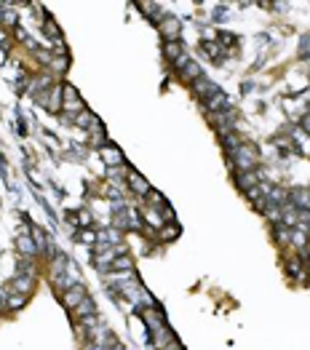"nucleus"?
I'll return each mask as SVG.
<instances>
[{"label": "nucleus", "instance_id": "4468645a", "mask_svg": "<svg viewBox=\"0 0 310 350\" xmlns=\"http://www.w3.org/2000/svg\"><path fill=\"white\" fill-rule=\"evenodd\" d=\"M112 268H115V270H128L131 268V259L128 257H118V259H112Z\"/></svg>", "mask_w": 310, "mask_h": 350}, {"label": "nucleus", "instance_id": "39448f33", "mask_svg": "<svg viewBox=\"0 0 310 350\" xmlns=\"http://www.w3.org/2000/svg\"><path fill=\"white\" fill-rule=\"evenodd\" d=\"M94 316V299H83L80 305H75L72 308V318H91Z\"/></svg>", "mask_w": 310, "mask_h": 350}, {"label": "nucleus", "instance_id": "7ed1b4c3", "mask_svg": "<svg viewBox=\"0 0 310 350\" xmlns=\"http://www.w3.org/2000/svg\"><path fill=\"white\" fill-rule=\"evenodd\" d=\"M161 32L166 37V43L176 40V37H180V22H176V19H163V22H161Z\"/></svg>", "mask_w": 310, "mask_h": 350}, {"label": "nucleus", "instance_id": "6e6552de", "mask_svg": "<svg viewBox=\"0 0 310 350\" xmlns=\"http://www.w3.org/2000/svg\"><path fill=\"white\" fill-rule=\"evenodd\" d=\"M64 107H67V110H70V107H72V110H83V102L78 99L75 89H70V86L64 89Z\"/></svg>", "mask_w": 310, "mask_h": 350}, {"label": "nucleus", "instance_id": "9d476101", "mask_svg": "<svg viewBox=\"0 0 310 350\" xmlns=\"http://www.w3.org/2000/svg\"><path fill=\"white\" fill-rule=\"evenodd\" d=\"M292 198H294L297 209H310V190H297Z\"/></svg>", "mask_w": 310, "mask_h": 350}, {"label": "nucleus", "instance_id": "ddd939ff", "mask_svg": "<svg viewBox=\"0 0 310 350\" xmlns=\"http://www.w3.org/2000/svg\"><path fill=\"white\" fill-rule=\"evenodd\" d=\"M24 302H27V294H16V297H8L6 299V308H19V305H24Z\"/></svg>", "mask_w": 310, "mask_h": 350}, {"label": "nucleus", "instance_id": "423d86ee", "mask_svg": "<svg viewBox=\"0 0 310 350\" xmlns=\"http://www.w3.org/2000/svg\"><path fill=\"white\" fill-rule=\"evenodd\" d=\"M102 158H105L110 166H120V163H123V155H120L118 147H102Z\"/></svg>", "mask_w": 310, "mask_h": 350}, {"label": "nucleus", "instance_id": "20e7f679", "mask_svg": "<svg viewBox=\"0 0 310 350\" xmlns=\"http://www.w3.org/2000/svg\"><path fill=\"white\" fill-rule=\"evenodd\" d=\"M32 283H35V278H32V276H16V278L11 281V289H14V291H19V294H30Z\"/></svg>", "mask_w": 310, "mask_h": 350}, {"label": "nucleus", "instance_id": "f03ea898", "mask_svg": "<svg viewBox=\"0 0 310 350\" xmlns=\"http://www.w3.org/2000/svg\"><path fill=\"white\" fill-rule=\"evenodd\" d=\"M193 89H195V91H198V97H201L203 102H206V99H211V97H214V94H219V89H217V86H214V83H211V80H206V78H198V80H195V83H193Z\"/></svg>", "mask_w": 310, "mask_h": 350}, {"label": "nucleus", "instance_id": "9b49d317", "mask_svg": "<svg viewBox=\"0 0 310 350\" xmlns=\"http://www.w3.org/2000/svg\"><path fill=\"white\" fill-rule=\"evenodd\" d=\"M166 56H168V59H180V56H182V46L180 43H176V40H168L166 43Z\"/></svg>", "mask_w": 310, "mask_h": 350}, {"label": "nucleus", "instance_id": "1a4fd4ad", "mask_svg": "<svg viewBox=\"0 0 310 350\" xmlns=\"http://www.w3.org/2000/svg\"><path fill=\"white\" fill-rule=\"evenodd\" d=\"M238 185H241V190H251V187L257 185V174L254 171H243L238 177Z\"/></svg>", "mask_w": 310, "mask_h": 350}, {"label": "nucleus", "instance_id": "2eb2a0df", "mask_svg": "<svg viewBox=\"0 0 310 350\" xmlns=\"http://www.w3.org/2000/svg\"><path fill=\"white\" fill-rule=\"evenodd\" d=\"M118 350H123V347H118Z\"/></svg>", "mask_w": 310, "mask_h": 350}, {"label": "nucleus", "instance_id": "f257e3e1", "mask_svg": "<svg viewBox=\"0 0 310 350\" xmlns=\"http://www.w3.org/2000/svg\"><path fill=\"white\" fill-rule=\"evenodd\" d=\"M62 299H64V305L72 310L75 305H80V302L86 299V289H83V286H72V289H67V291L62 294Z\"/></svg>", "mask_w": 310, "mask_h": 350}, {"label": "nucleus", "instance_id": "0eeeda50", "mask_svg": "<svg viewBox=\"0 0 310 350\" xmlns=\"http://www.w3.org/2000/svg\"><path fill=\"white\" fill-rule=\"evenodd\" d=\"M128 185L134 187V190H137L139 195H147V193H150V185H147V182H145V179L139 177L137 171H131V174H128Z\"/></svg>", "mask_w": 310, "mask_h": 350}, {"label": "nucleus", "instance_id": "f8f14e48", "mask_svg": "<svg viewBox=\"0 0 310 350\" xmlns=\"http://www.w3.org/2000/svg\"><path fill=\"white\" fill-rule=\"evenodd\" d=\"M35 241L30 238V235H22V238H19V251H27V254H30V257H32V254H35V246H32Z\"/></svg>", "mask_w": 310, "mask_h": 350}]
</instances>
